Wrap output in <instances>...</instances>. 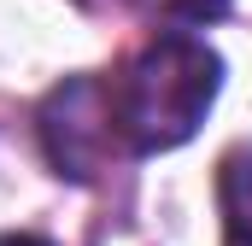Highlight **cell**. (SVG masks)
Masks as SVG:
<instances>
[{
	"label": "cell",
	"mask_w": 252,
	"mask_h": 246,
	"mask_svg": "<svg viewBox=\"0 0 252 246\" xmlns=\"http://www.w3.org/2000/svg\"><path fill=\"white\" fill-rule=\"evenodd\" d=\"M217 82H223V59L199 35L170 30V35L147 41L124 64V76L106 88L124 153L147 158V153H170V147L193 141V129L205 123L211 100H217Z\"/></svg>",
	"instance_id": "obj_1"
},
{
	"label": "cell",
	"mask_w": 252,
	"mask_h": 246,
	"mask_svg": "<svg viewBox=\"0 0 252 246\" xmlns=\"http://www.w3.org/2000/svg\"><path fill=\"white\" fill-rule=\"evenodd\" d=\"M41 141H47V158H53L59 176L88 182L112 153H124L118 123H112V94L94 76H76V82L53 88V100L41 112Z\"/></svg>",
	"instance_id": "obj_2"
},
{
	"label": "cell",
	"mask_w": 252,
	"mask_h": 246,
	"mask_svg": "<svg viewBox=\"0 0 252 246\" xmlns=\"http://www.w3.org/2000/svg\"><path fill=\"white\" fill-rule=\"evenodd\" d=\"M217 211L223 246H252V147H229L217 158Z\"/></svg>",
	"instance_id": "obj_3"
},
{
	"label": "cell",
	"mask_w": 252,
	"mask_h": 246,
	"mask_svg": "<svg viewBox=\"0 0 252 246\" xmlns=\"http://www.w3.org/2000/svg\"><path fill=\"white\" fill-rule=\"evenodd\" d=\"M223 6H229V0H182L176 12H182V18H217Z\"/></svg>",
	"instance_id": "obj_4"
},
{
	"label": "cell",
	"mask_w": 252,
	"mask_h": 246,
	"mask_svg": "<svg viewBox=\"0 0 252 246\" xmlns=\"http://www.w3.org/2000/svg\"><path fill=\"white\" fill-rule=\"evenodd\" d=\"M0 246H47L41 235H0Z\"/></svg>",
	"instance_id": "obj_5"
}]
</instances>
